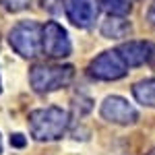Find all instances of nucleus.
<instances>
[{
    "label": "nucleus",
    "mask_w": 155,
    "mask_h": 155,
    "mask_svg": "<svg viewBox=\"0 0 155 155\" xmlns=\"http://www.w3.org/2000/svg\"><path fill=\"white\" fill-rule=\"evenodd\" d=\"M68 128L66 110L56 106L39 107L29 114V130L35 141H56Z\"/></svg>",
    "instance_id": "f257e3e1"
},
{
    "label": "nucleus",
    "mask_w": 155,
    "mask_h": 155,
    "mask_svg": "<svg viewBox=\"0 0 155 155\" xmlns=\"http://www.w3.org/2000/svg\"><path fill=\"white\" fill-rule=\"evenodd\" d=\"M74 68L68 64H37L29 72V83L35 93H50L72 81Z\"/></svg>",
    "instance_id": "f03ea898"
},
{
    "label": "nucleus",
    "mask_w": 155,
    "mask_h": 155,
    "mask_svg": "<svg viewBox=\"0 0 155 155\" xmlns=\"http://www.w3.org/2000/svg\"><path fill=\"white\" fill-rule=\"evenodd\" d=\"M41 35H44V27L39 23H35V21H21L19 25H15L11 29L8 44L23 58H35L41 52Z\"/></svg>",
    "instance_id": "7ed1b4c3"
},
{
    "label": "nucleus",
    "mask_w": 155,
    "mask_h": 155,
    "mask_svg": "<svg viewBox=\"0 0 155 155\" xmlns=\"http://www.w3.org/2000/svg\"><path fill=\"white\" fill-rule=\"evenodd\" d=\"M126 68L128 64L122 60L118 50H110V52L99 54L89 64V74L99 81H118L126 74Z\"/></svg>",
    "instance_id": "20e7f679"
},
{
    "label": "nucleus",
    "mask_w": 155,
    "mask_h": 155,
    "mask_svg": "<svg viewBox=\"0 0 155 155\" xmlns=\"http://www.w3.org/2000/svg\"><path fill=\"white\" fill-rule=\"evenodd\" d=\"M41 52L50 56V58H66L71 56L72 46H71V39H68V33L62 25L50 23L44 25V35H41Z\"/></svg>",
    "instance_id": "39448f33"
},
{
    "label": "nucleus",
    "mask_w": 155,
    "mask_h": 155,
    "mask_svg": "<svg viewBox=\"0 0 155 155\" xmlns=\"http://www.w3.org/2000/svg\"><path fill=\"white\" fill-rule=\"evenodd\" d=\"M101 118L107 120V122H114V124H134L139 120V112L124 99V97H118V95H112V97H106L104 104H101Z\"/></svg>",
    "instance_id": "423d86ee"
},
{
    "label": "nucleus",
    "mask_w": 155,
    "mask_h": 155,
    "mask_svg": "<svg viewBox=\"0 0 155 155\" xmlns=\"http://www.w3.org/2000/svg\"><path fill=\"white\" fill-rule=\"evenodd\" d=\"M64 12L68 21L77 27H91L97 19V2L95 0H64Z\"/></svg>",
    "instance_id": "0eeeda50"
},
{
    "label": "nucleus",
    "mask_w": 155,
    "mask_h": 155,
    "mask_svg": "<svg viewBox=\"0 0 155 155\" xmlns=\"http://www.w3.org/2000/svg\"><path fill=\"white\" fill-rule=\"evenodd\" d=\"M118 52L128 66H143L155 58V46L149 41H128L122 44Z\"/></svg>",
    "instance_id": "6e6552de"
},
{
    "label": "nucleus",
    "mask_w": 155,
    "mask_h": 155,
    "mask_svg": "<svg viewBox=\"0 0 155 155\" xmlns=\"http://www.w3.org/2000/svg\"><path fill=\"white\" fill-rule=\"evenodd\" d=\"M128 33H130V23L118 15H110L107 21H104L101 25V35L107 39H120V37H126Z\"/></svg>",
    "instance_id": "1a4fd4ad"
},
{
    "label": "nucleus",
    "mask_w": 155,
    "mask_h": 155,
    "mask_svg": "<svg viewBox=\"0 0 155 155\" xmlns=\"http://www.w3.org/2000/svg\"><path fill=\"white\" fill-rule=\"evenodd\" d=\"M132 95L139 104L155 107V79H145L132 87Z\"/></svg>",
    "instance_id": "9d476101"
},
{
    "label": "nucleus",
    "mask_w": 155,
    "mask_h": 155,
    "mask_svg": "<svg viewBox=\"0 0 155 155\" xmlns=\"http://www.w3.org/2000/svg\"><path fill=\"white\" fill-rule=\"evenodd\" d=\"M101 6H104L110 15L124 17V15H128V12H130L132 0H101Z\"/></svg>",
    "instance_id": "9b49d317"
},
{
    "label": "nucleus",
    "mask_w": 155,
    "mask_h": 155,
    "mask_svg": "<svg viewBox=\"0 0 155 155\" xmlns=\"http://www.w3.org/2000/svg\"><path fill=\"white\" fill-rule=\"evenodd\" d=\"M31 0H0V4L6 8V11H12V12H19L29 6Z\"/></svg>",
    "instance_id": "f8f14e48"
},
{
    "label": "nucleus",
    "mask_w": 155,
    "mask_h": 155,
    "mask_svg": "<svg viewBox=\"0 0 155 155\" xmlns=\"http://www.w3.org/2000/svg\"><path fill=\"white\" fill-rule=\"evenodd\" d=\"M11 143H12V145H17V147H23V145H25L23 134H12V137H11Z\"/></svg>",
    "instance_id": "ddd939ff"
},
{
    "label": "nucleus",
    "mask_w": 155,
    "mask_h": 155,
    "mask_svg": "<svg viewBox=\"0 0 155 155\" xmlns=\"http://www.w3.org/2000/svg\"><path fill=\"white\" fill-rule=\"evenodd\" d=\"M147 19H149V21L155 25V4L151 6V8H149V15H147Z\"/></svg>",
    "instance_id": "4468645a"
},
{
    "label": "nucleus",
    "mask_w": 155,
    "mask_h": 155,
    "mask_svg": "<svg viewBox=\"0 0 155 155\" xmlns=\"http://www.w3.org/2000/svg\"><path fill=\"white\" fill-rule=\"evenodd\" d=\"M149 155H155V149H153V151H151V153H149Z\"/></svg>",
    "instance_id": "2eb2a0df"
},
{
    "label": "nucleus",
    "mask_w": 155,
    "mask_h": 155,
    "mask_svg": "<svg viewBox=\"0 0 155 155\" xmlns=\"http://www.w3.org/2000/svg\"><path fill=\"white\" fill-rule=\"evenodd\" d=\"M0 151H2V143H0Z\"/></svg>",
    "instance_id": "dca6fc26"
}]
</instances>
